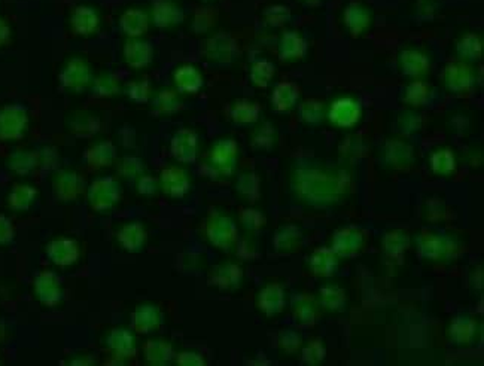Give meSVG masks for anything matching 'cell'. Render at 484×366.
Wrapping results in <instances>:
<instances>
[{"instance_id": "6da1fadb", "label": "cell", "mask_w": 484, "mask_h": 366, "mask_svg": "<svg viewBox=\"0 0 484 366\" xmlns=\"http://www.w3.org/2000/svg\"><path fill=\"white\" fill-rule=\"evenodd\" d=\"M205 233L209 242L218 249L228 250L237 242V227L234 220L219 211H212L209 215Z\"/></svg>"}, {"instance_id": "7a4b0ae2", "label": "cell", "mask_w": 484, "mask_h": 366, "mask_svg": "<svg viewBox=\"0 0 484 366\" xmlns=\"http://www.w3.org/2000/svg\"><path fill=\"white\" fill-rule=\"evenodd\" d=\"M120 185L112 177H102L91 183L89 189V201L94 210H108L120 198Z\"/></svg>"}, {"instance_id": "3957f363", "label": "cell", "mask_w": 484, "mask_h": 366, "mask_svg": "<svg viewBox=\"0 0 484 366\" xmlns=\"http://www.w3.org/2000/svg\"><path fill=\"white\" fill-rule=\"evenodd\" d=\"M362 117L361 104L351 97L337 99L328 112V118L337 127L348 128L353 127Z\"/></svg>"}, {"instance_id": "277c9868", "label": "cell", "mask_w": 484, "mask_h": 366, "mask_svg": "<svg viewBox=\"0 0 484 366\" xmlns=\"http://www.w3.org/2000/svg\"><path fill=\"white\" fill-rule=\"evenodd\" d=\"M364 234L355 227H346L337 229L333 235V250L337 256L351 258L361 252L364 247Z\"/></svg>"}, {"instance_id": "5b68a950", "label": "cell", "mask_w": 484, "mask_h": 366, "mask_svg": "<svg viewBox=\"0 0 484 366\" xmlns=\"http://www.w3.org/2000/svg\"><path fill=\"white\" fill-rule=\"evenodd\" d=\"M35 293L39 301L48 307H54L62 301V283L53 271H42L35 278Z\"/></svg>"}, {"instance_id": "8992f818", "label": "cell", "mask_w": 484, "mask_h": 366, "mask_svg": "<svg viewBox=\"0 0 484 366\" xmlns=\"http://www.w3.org/2000/svg\"><path fill=\"white\" fill-rule=\"evenodd\" d=\"M444 82L445 86L453 93H465L474 85V73L465 61L456 60L447 64L444 69Z\"/></svg>"}, {"instance_id": "52a82bcc", "label": "cell", "mask_w": 484, "mask_h": 366, "mask_svg": "<svg viewBox=\"0 0 484 366\" xmlns=\"http://www.w3.org/2000/svg\"><path fill=\"white\" fill-rule=\"evenodd\" d=\"M46 255L55 265H73L80 259V244L72 238H57L46 246Z\"/></svg>"}, {"instance_id": "ba28073f", "label": "cell", "mask_w": 484, "mask_h": 366, "mask_svg": "<svg viewBox=\"0 0 484 366\" xmlns=\"http://www.w3.org/2000/svg\"><path fill=\"white\" fill-rule=\"evenodd\" d=\"M241 278H243V269L232 262L216 265L209 273V283L222 291H232L239 287Z\"/></svg>"}, {"instance_id": "9c48e42d", "label": "cell", "mask_w": 484, "mask_h": 366, "mask_svg": "<svg viewBox=\"0 0 484 366\" xmlns=\"http://www.w3.org/2000/svg\"><path fill=\"white\" fill-rule=\"evenodd\" d=\"M285 291L279 283H268L257 296V305L267 316L279 314L285 308Z\"/></svg>"}, {"instance_id": "30bf717a", "label": "cell", "mask_w": 484, "mask_h": 366, "mask_svg": "<svg viewBox=\"0 0 484 366\" xmlns=\"http://www.w3.org/2000/svg\"><path fill=\"white\" fill-rule=\"evenodd\" d=\"M171 155L180 162H194L197 158V136L191 130H179L170 144Z\"/></svg>"}, {"instance_id": "8fae6325", "label": "cell", "mask_w": 484, "mask_h": 366, "mask_svg": "<svg viewBox=\"0 0 484 366\" xmlns=\"http://www.w3.org/2000/svg\"><path fill=\"white\" fill-rule=\"evenodd\" d=\"M237 144L234 140H221L210 152V161L222 175H231L236 166Z\"/></svg>"}, {"instance_id": "7c38bea8", "label": "cell", "mask_w": 484, "mask_h": 366, "mask_svg": "<svg viewBox=\"0 0 484 366\" xmlns=\"http://www.w3.org/2000/svg\"><path fill=\"white\" fill-rule=\"evenodd\" d=\"M161 185L167 195L182 198L189 191V179L185 170L170 166L161 171Z\"/></svg>"}, {"instance_id": "4fadbf2b", "label": "cell", "mask_w": 484, "mask_h": 366, "mask_svg": "<svg viewBox=\"0 0 484 366\" xmlns=\"http://www.w3.org/2000/svg\"><path fill=\"white\" fill-rule=\"evenodd\" d=\"M319 307L312 296L307 295H297L292 301V317L298 326L301 327H312L317 323Z\"/></svg>"}, {"instance_id": "5bb4252c", "label": "cell", "mask_w": 484, "mask_h": 366, "mask_svg": "<svg viewBox=\"0 0 484 366\" xmlns=\"http://www.w3.org/2000/svg\"><path fill=\"white\" fill-rule=\"evenodd\" d=\"M308 267L317 277H331L338 269V259L331 247H319L310 255Z\"/></svg>"}, {"instance_id": "9a60e30c", "label": "cell", "mask_w": 484, "mask_h": 366, "mask_svg": "<svg viewBox=\"0 0 484 366\" xmlns=\"http://www.w3.org/2000/svg\"><path fill=\"white\" fill-rule=\"evenodd\" d=\"M452 242L441 235L432 233H422L418 238V252L425 259L437 261L441 256L450 252Z\"/></svg>"}, {"instance_id": "2e32d148", "label": "cell", "mask_w": 484, "mask_h": 366, "mask_svg": "<svg viewBox=\"0 0 484 366\" xmlns=\"http://www.w3.org/2000/svg\"><path fill=\"white\" fill-rule=\"evenodd\" d=\"M161 323V313L155 305L145 304L134 310L131 316V326L138 334H149L157 329Z\"/></svg>"}, {"instance_id": "e0dca14e", "label": "cell", "mask_w": 484, "mask_h": 366, "mask_svg": "<svg viewBox=\"0 0 484 366\" xmlns=\"http://www.w3.org/2000/svg\"><path fill=\"white\" fill-rule=\"evenodd\" d=\"M344 24L353 36H360L371 23V15L366 8L360 3H351L344 11Z\"/></svg>"}, {"instance_id": "ac0fdd59", "label": "cell", "mask_w": 484, "mask_h": 366, "mask_svg": "<svg viewBox=\"0 0 484 366\" xmlns=\"http://www.w3.org/2000/svg\"><path fill=\"white\" fill-rule=\"evenodd\" d=\"M299 99V86L294 82H280L273 90V102L274 109L277 112H286L295 108V104Z\"/></svg>"}, {"instance_id": "d6986e66", "label": "cell", "mask_w": 484, "mask_h": 366, "mask_svg": "<svg viewBox=\"0 0 484 366\" xmlns=\"http://www.w3.org/2000/svg\"><path fill=\"white\" fill-rule=\"evenodd\" d=\"M307 52V42L295 32H286L279 44L280 60H298Z\"/></svg>"}, {"instance_id": "ffe728a7", "label": "cell", "mask_w": 484, "mask_h": 366, "mask_svg": "<svg viewBox=\"0 0 484 366\" xmlns=\"http://www.w3.org/2000/svg\"><path fill=\"white\" fill-rule=\"evenodd\" d=\"M147 231H145L142 224L133 222L124 225L118 233L120 244L127 250V252H139V250L147 243Z\"/></svg>"}, {"instance_id": "44dd1931", "label": "cell", "mask_w": 484, "mask_h": 366, "mask_svg": "<svg viewBox=\"0 0 484 366\" xmlns=\"http://www.w3.org/2000/svg\"><path fill=\"white\" fill-rule=\"evenodd\" d=\"M206 54L210 60L228 63L236 54V42L227 35H218L206 45Z\"/></svg>"}, {"instance_id": "7402d4cb", "label": "cell", "mask_w": 484, "mask_h": 366, "mask_svg": "<svg viewBox=\"0 0 484 366\" xmlns=\"http://www.w3.org/2000/svg\"><path fill=\"white\" fill-rule=\"evenodd\" d=\"M384 158L395 168H407L413 162V148L400 140L387 142L384 146Z\"/></svg>"}, {"instance_id": "603a6c76", "label": "cell", "mask_w": 484, "mask_h": 366, "mask_svg": "<svg viewBox=\"0 0 484 366\" xmlns=\"http://www.w3.org/2000/svg\"><path fill=\"white\" fill-rule=\"evenodd\" d=\"M82 191V180L75 173H62L54 182V194L62 201H72Z\"/></svg>"}, {"instance_id": "cb8c5ba5", "label": "cell", "mask_w": 484, "mask_h": 366, "mask_svg": "<svg viewBox=\"0 0 484 366\" xmlns=\"http://www.w3.org/2000/svg\"><path fill=\"white\" fill-rule=\"evenodd\" d=\"M400 67L407 76H420L429 69V59L423 52L405 50L400 55Z\"/></svg>"}, {"instance_id": "d4e9b609", "label": "cell", "mask_w": 484, "mask_h": 366, "mask_svg": "<svg viewBox=\"0 0 484 366\" xmlns=\"http://www.w3.org/2000/svg\"><path fill=\"white\" fill-rule=\"evenodd\" d=\"M303 240L301 229L295 225L280 227L273 237V244L277 252H294Z\"/></svg>"}, {"instance_id": "484cf974", "label": "cell", "mask_w": 484, "mask_h": 366, "mask_svg": "<svg viewBox=\"0 0 484 366\" xmlns=\"http://www.w3.org/2000/svg\"><path fill=\"white\" fill-rule=\"evenodd\" d=\"M108 347L115 356L121 359L131 358L136 353L134 336L127 329H115L108 336Z\"/></svg>"}, {"instance_id": "4316f807", "label": "cell", "mask_w": 484, "mask_h": 366, "mask_svg": "<svg viewBox=\"0 0 484 366\" xmlns=\"http://www.w3.org/2000/svg\"><path fill=\"white\" fill-rule=\"evenodd\" d=\"M476 329H477V323L474 322L471 317L458 316L454 317L449 327V335L453 343L463 345L471 343L474 335H476Z\"/></svg>"}, {"instance_id": "83f0119b", "label": "cell", "mask_w": 484, "mask_h": 366, "mask_svg": "<svg viewBox=\"0 0 484 366\" xmlns=\"http://www.w3.org/2000/svg\"><path fill=\"white\" fill-rule=\"evenodd\" d=\"M410 247V235L401 229H393L383 237L384 253L392 259H401L404 252Z\"/></svg>"}, {"instance_id": "f1b7e54d", "label": "cell", "mask_w": 484, "mask_h": 366, "mask_svg": "<svg viewBox=\"0 0 484 366\" xmlns=\"http://www.w3.org/2000/svg\"><path fill=\"white\" fill-rule=\"evenodd\" d=\"M173 79L178 88L183 93H197L203 85V78L200 72L192 66L179 67V69L174 72Z\"/></svg>"}, {"instance_id": "f546056e", "label": "cell", "mask_w": 484, "mask_h": 366, "mask_svg": "<svg viewBox=\"0 0 484 366\" xmlns=\"http://www.w3.org/2000/svg\"><path fill=\"white\" fill-rule=\"evenodd\" d=\"M321 305L328 311H343L347 304V295L344 289L337 285H325L319 291Z\"/></svg>"}, {"instance_id": "4dcf8cb0", "label": "cell", "mask_w": 484, "mask_h": 366, "mask_svg": "<svg viewBox=\"0 0 484 366\" xmlns=\"http://www.w3.org/2000/svg\"><path fill=\"white\" fill-rule=\"evenodd\" d=\"M143 351L147 360L153 365H166L174 359L171 345L161 340L148 341L143 347Z\"/></svg>"}, {"instance_id": "1f68e13d", "label": "cell", "mask_w": 484, "mask_h": 366, "mask_svg": "<svg viewBox=\"0 0 484 366\" xmlns=\"http://www.w3.org/2000/svg\"><path fill=\"white\" fill-rule=\"evenodd\" d=\"M125 59L134 67H143L152 60V46L148 42L134 41L125 45Z\"/></svg>"}, {"instance_id": "d6a6232c", "label": "cell", "mask_w": 484, "mask_h": 366, "mask_svg": "<svg viewBox=\"0 0 484 366\" xmlns=\"http://www.w3.org/2000/svg\"><path fill=\"white\" fill-rule=\"evenodd\" d=\"M483 51V42L478 35H465L462 39L458 42V54L462 60L476 61L481 57Z\"/></svg>"}, {"instance_id": "836d02e7", "label": "cell", "mask_w": 484, "mask_h": 366, "mask_svg": "<svg viewBox=\"0 0 484 366\" xmlns=\"http://www.w3.org/2000/svg\"><path fill=\"white\" fill-rule=\"evenodd\" d=\"M36 189L28 185H17L9 194V206L14 210H27L36 198Z\"/></svg>"}, {"instance_id": "e575fe53", "label": "cell", "mask_w": 484, "mask_h": 366, "mask_svg": "<svg viewBox=\"0 0 484 366\" xmlns=\"http://www.w3.org/2000/svg\"><path fill=\"white\" fill-rule=\"evenodd\" d=\"M259 106L257 103H250L248 100H240L234 104L231 110V117L236 122L240 124H250L255 122L259 118Z\"/></svg>"}, {"instance_id": "d590c367", "label": "cell", "mask_w": 484, "mask_h": 366, "mask_svg": "<svg viewBox=\"0 0 484 366\" xmlns=\"http://www.w3.org/2000/svg\"><path fill=\"white\" fill-rule=\"evenodd\" d=\"M431 168L437 175H450L456 168L453 153L449 149H441L432 153L431 157Z\"/></svg>"}, {"instance_id": "8d00e7d4", "label": "cell", "mask_w": 484, "mask_h": 366, "mask_svg": "<svg viewBox=\"0 0 484 366\" xmlns=\"http://www.w3.org/2000/svg\"><path fill=\"white\" fill-rule=\"evenodd\" d=\"M153 18L160 27H167L179 23L182 20V14L174 5L169 2H161L155 8Z\"/></svg>"}, {"instance_id": "74e56055", "label": "cell", "mask_w": 484, "mask_h": 366, "mask_svg": "<svg viewBox=\"0 0 484 366\" xmlns=\"http://www.w3.org/2000/svg\"><path fill=\"white\" fill-rule=\"evenodd\" d=\"M274 72H276V67L273 63H270L267 60H258L254 63V66H252L250 79L257 86L266 88L268 82L273 79Z\"/></svg>"}, {"instance_id": "f35d334b", "label": "cell", "mask_w": 484, "mask_h": 366, "mask_svg": "<svg viewBox=\"0 0 484 366\" xmlns=\"http://www.w3.org/2000/svg\"><path fill=\"white\" fill-rule=\"evenodd\" d=\"M298 113H299V118H301L303 122L310 124V125H316V124L321 122L324 118V104L319 100L308 99L299 104Z\"/></svg>"}, {"instance_id": "ab89813d", "label": "cell", "mask_w": 484, "mask_h": 366, "mask_svg": "<svg viewBox=\"0 0 484 366\" xmlns=\"http://www.w3.org/2000/svg\"><path fill=\"white\" fill-rule=\"evenodd\" d=\"M429 97V86L425 82H413L405 88L404 93V103L413 106V108H419V106L425 104Z\"/></svg>"}, {"instance_id": "60d3db41", "label": "cell", "mask_w": 484, "mask_h": 366, "mask_svg": "<svg viewBox=\"0 0 484 366\" xmlns=\"http://www.w3.org/2000/svg\"><path fill=\"white\" fill-rule=\"evenodd\" d=\"M239 194L246 197L249 201H257L259 198V177L254 173L241 175L237 180Z\"/></svg>"}, {"instance_id": "b9f144b4", "label": "cell", "mask_w": 484, "mask_h": 366, "mask_svg": "<svg viewBox=\"0 0 484 366\" xmlns=\"http://www.w3.org/2000/svg\"><path fill=\"white\" fill-rule=\"evenodd\" d=\"M131 12H134V14H129V15L124 17V21H122L124 30L131 36L142 35L148 27L147 15L142 14L140 11H131Z\"/></svg>"}, {"instance_id": "7bdbcfd3", "label": "cell", "mask_w": 484, "mask_h": 366, "mask_svg": "<svg viewBox=\"0 0 484 366\" xmlns=\"http://www.w3.org/2000/svg\"><path fill=\"white\" fill-rule=\"evenodd\" d=\"M326 356V350L321 340H312L301 351V360L307 365H315L322 362Z\"/></svg>"}, {"instance_id": "ee69618b", "label": "cell", "mask_w": 484, "mask_h": 366, "mask_svg": "<svg viewBox=\"0 0 484 366\" xmlns=\"http://www.w3.org/2000/svg\"><path fill=\"white\" fill-rule=\"evenodd\" d=\"M115 149L111 146V144L104 143V144H99V146H94L90 151V166H95L94 168H100L102 166H106V164H109L113 158Z\"/></svg>"}, {"instance_id": "f6af8a7d", "label": "cell", "mask_w": 484, "mask_h": 366, "mask_svg": "<svg viewBox=\"0 0 484 366\" xmlns=\"http://www.w3.org/2000/svg\"><path fill=\"white\" fill-rule=\"evenodd\" d=\"M280 349L286 353H297L303 345V338L297 331L286 329L279 336Z\"/></svg>"}, {"instance_id": "bcb514c9", "label": "cell", "mask_w": 484, "mask_h": 366, "mask_svg": "<svg viewBox=\"0 0 484 366\" xmlns=\"http://www.w3.org/2000/svg\"><path fill=\"white\" fill-rule=\"evenodd\" d=\"M240 220H241V224H243L248 229H252V231H257L259 228H263L264 224H266L264 215L261 213V211L255 210V209L241 210Z\"/></svg>"}, {"instance_id": "7dc6e473", "label": "cell", "mask_w": 484, "mask_h": 366, "mask_svg": "<svg viewBox=\"0 0 484 366\" xmlns=\"http://www.w3.org/2000/svg\"><path fill=\"white\" fill-rule=\"evenodd\" d=\"M266 20L270 26L280 27L283 26L290 18V11L286 6H271L266 11Z\"/></svg>"}, {"instance_id": "c3c4849f", "label": "cell", "mask_w": 484, "mask_h": 366, "mask_svg": "<svg viewBox=\"0 0 484 366\" xmlns=\"http://www.w3.org/2000/svg\"><path fill=\"white\" fill-rule=\"evenodd\" d=\"M274 140V128L266 124L254 134V146L258 149H270Z\"/></svg>"}, {"instance_id": "681fc988", "label": "cell", "mask_w": 484, "mask_h": 366, "mask_svg": "<svg viewBox=\"0 0 484 366\" xmlns=\"http://www.w3.org/2000/svg\"><path fill=\"white\" fill-rule=\"evenodd\" d=\"M157 106L161 112L166 113H171L174 110H178L180 108V103L176 97V94L171 91H164L158 95L157 99Z\"/></svg>"}, {"instance_id": "f907efd6", "label": "cell", "mask_w": 484, "mask_h": 366, "mask_svg": "<svg viewBox=\"0 0 484 366\" xmlns=\"http://www.w3.org/2000/svg\"><path fill=\"white\" fill-rule=\"evenodd\" d=\"M176 362L182 366H201V365H205V359H203V356L198 354V353H194V351H183V353H179L176 356Z\"/></svg>"}, {"instance_id": "816d5d0a", "label": "cell", "mask_w": 484, "mask_h": 366, "mask_svg": "<svg viewBox=\"0 0 484 366\" xmlns=\"http://www.w3.org/2000/svg\"><path fill=\"white\" fill-rule=\"evenodd\" d=\"M14 238V227L12 222L6 216L0 215V244H6L12 242Z\"/></svg>"}, {"instance_id": "f5cc1de1", "label": "cell", "mask_w": 484, "mask_h": 366, "mask_svg": "<svg viewBox=\"0 0 484 366\" xmlns=\"http://www.w3.org/2000/svg\"><path fill=\"white\" fill-rule=\"evenodd\" d=\"M148 93H149V86L147 85V82H136L134 85H131L130 88V94L131 97L139 100V102H145L148 99Z\"/></svg>"}, {"instance_id": "db71d44e", "label": "cell", "mask_w": 484, "mask_h": 366, "mask_svg": "<svg viewBox=\"0 0 484 366\" xmlns=\"http://www.w3.org/2000/svg\"><path fill=\"white\" fill-rule=\"evenodd\" d=\"M138 189H139L140 194L151 195V194H153L155 191H157V182H155L153 177H142L139 185H138Z\"/></svg>"}, {"instance_id": "11a10c76", "label": "cell", "mask_w": 484, "mask_h": 366, "mask_svg": "<svg viewBox=\"0 0 484 366\" xmlns=\"http://www.w3.org/2000/svg\"><path fill=\"white\" fill-rule=\"evenodd\" d=\"M438 209H434V206L431 204V201H428V219L429 220H440L444 215V204L443 201H440Z\"/></svg>"}, {"instance_id": "9f6ffc18", "label": "cell", "mask_w": 484, "mask_h": 366, "mask_svg": "<svg viewBox=\"0 0 484 366\" xmlns=\"http://www.w3.org/2000/svg\"><path fill=\"white\" fill-rule=\"evenodd\" d=\"M304 2L308 3V5H319V2H321V0H304Z\"/></svg>"}]
</instances>
